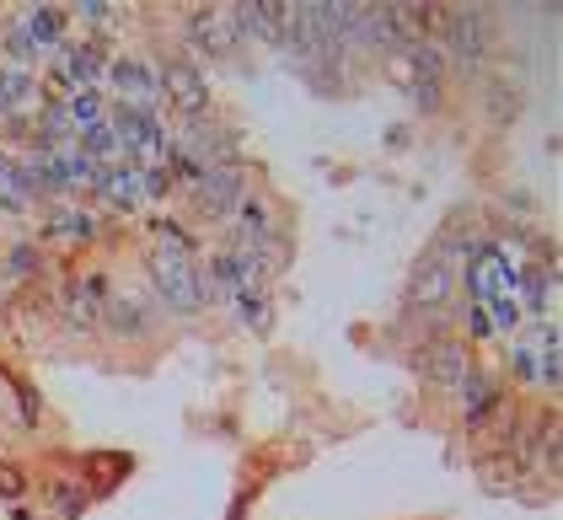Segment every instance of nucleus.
<instances>
[{"instance_id":"obj_2","label":"nucleus","mask_w":563,"mask_h":520,"mask_svg":"<svg viewBox=\"0 0 563 520\" xmlns=\"http://www.w3.org/2000/svg\"><path fill=\"white\" fill-rule=\"evenodd\" d=\"M451 285H456V274H451V258H440V253H434L430 263H424V268H419V279H413V301H445V296H451Z\"/></svg>"},{"instance_id":"obj_1","label":"nucleus","mask_w":563,"mask_h":520,"mask_svg":"<svg viewBox=\"0 0 563 520\" xmlns=\"http://www.w3.org/2000/svg\"><path fill=\"white\" fill-rule=\"evenodd\" d=\"M156 285H162L177 306H194L199 296H205V279H194V263L188 258H162L156 263Z\"/></svg>"}]
</instances>
